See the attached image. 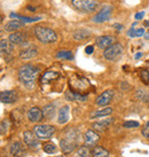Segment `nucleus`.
<instances>
[{"label":"nucleus","mask_w":149,"mask_h":157,"mask_svg":"<svg viewBox=\"0 0 149 157\" xmlns=\"http://www.w3.org/2000/svg\"><path fill=\"white\" fill-rule=\"evenodd\" d=\"M38 75H39V69L35 66L25 64L18 69V78L21 83L29 88L35 87V82Z\"/></svg>","instance_id":"obj_1"},{"label":"nucleus","mask_w":149,"mask_h":157,"mask_svg":"<svg viewBox=\"0 0 149 157\" xmlns=\"http://www.w3.org/2000/svg\"><path fill=\"white\" fill-rule=\"evenodd\" d=\"M36 38L43 44H51L57 39V36L55 31L46 28V26H36L35 28Z\"/></svg>","instance_id":"obj_2"},{"label":"nucleus","mask_w":149,"mask_h":157,"mask_svg":"<svg viewBox=\"0 0 149 157\" xmlns=\"http://www.w3.org/2000/svg\"><path fill=\"white\" fill-rule=\"evenodd\" d=\"M71 4L74 8L85 12V13L94 12L95 9H97V6H99V4L94 0H71Z\"/></svg>","instance_id":"obj_3"},{"label":"nucleus","mask_w":149,"mask_h":157,"mask_svg":"<svg viewBox=\"0 0 149 157\" xmlns=\"http://www.w3.org/2000/svg\"><path fill=\"white\" fill-rule=\"evenodd\" d=\"M33 132L40 140H46L55 133V127L52 125H37L33 128Z\"/></svg>","instance_id":"obj_4"},{"label":"nucleus","mask_w":149,"mask_h":157,"mask_svg":"<svg viewBox=\"0 0 149 157\" xmlns=\"http://www.w3.org/2000/svg\"><path fill=\"white\" fill-rule=\"evenodd\" d=\"M123 52V47L120 44H113L111 46H109L108 48L105 49L103 53V56L105 60H109V61H115L117 57H119V55Z\"/></svg>","instance_id":"obj_5"},{"label":"nucleus","mask_w":149,"mask_h":157,"mask_svg":"<svg viewBox=\"0 0 149 157\" xmlns=\"http://www.w3.org/2000/svg\"><path fill=\"white\" fill-rule=\"evenodd\" d=\"M111 13H113V6H105L99 10V13L93 17V21L95 23H102L110 20V16H111Z\"/></svg>","instance_id":"obj_6"},{"label":"nucleus","mask_w":149,"mask_h":157,"mask_svg":"<svg viewBox=\"0 0 149 157\" xmlns=\"http://www.w3.org/2000/svg\"><path fill=\"white\" fill-rule=\"evenodd\" d=\"M39 138L36 134H33L30 131H25L23 133V140H24V144L30 147V148H37L39 146Z\"/></svg>","instance_id":"obj_7"},{"label":"nucleus","mask_w":149,"mask_h":157,"mask_svg":"<svg viewBox=\"0 0 149 157\" xmlns=\"http://www.w3.org/2000/svg\"><path fill=\"white\" fill-rule=\"evenodd\" d=\"M113 96H114V91L113 90H107L101 95L97 96V100H95V103L97 105H100V107H105V105H109Z\"/></svg>","instance_id":"obj_8"},{"label":"nucleus","mask_w":149,"mask_h":157,"mask_svg":"<svg viewBox=\"0 0 149 157\" xmlns=\"http://www.w3.org/2000/svg\"><path fill=\"white\" fill-rule=\"evenodd\" d=\"M17 99V93L14 91H2L0 93V100L2 103H14Z\"/></svg>","instance_id":"obj_9"},{"label":"nucleus","mask_w":149,"mask_h":157,"mask_svg":"<svg viewBox=\"0 0 149 157\" xmlns=\"http://www.w3.org/2000/svg\"><path fill=\"white\" fill-rule=\"evenodd\" d=\"M9 151H10V155L14 157H22L24 155V153H25L24 147H23V144L20 141H14V142H12Z\"/></svg>","instance_id":"obj_10"},{"label":"nucleus","mask_w":149,"mask_h":157,"mask_svg":"<svg viewBox=\"0 0 149 157\" xmlns=\"http://www.w3.org/2000/svg\"><path fill=\"white\" fill-rule=\"evenodd\" d=\"M43 117H44V113L39 108H37V107H33V108H31L28 111V118L30 119L31 122L39 123L43 121Z\"/></svg>","instance_id":"obj_11"},{"label":"nucleus","mask_w":149,"mask_h":157,"mask_svg":"<svg viewBox=\"0 0 149 157\" xmlns=\"http://www.w3.org/2000/svg\"><path fill=\"white\" fill-rule=\"evenodd\" d=\"M99 139H100L99 134L95 133L94 131H92V130H88V131L85 133V135H84V141H85V144L88 146V147L94 146V144L99 141Z\"/></svg>","instance_id":"obj_12"},{"label":"nucleus","mask_w":149,"mask_h":157,"mask_svg":"<svg viewBox=\"0 0 149 157\" xmlns=\"http://www.w3.org/2000/svg\"><path fill=\"white\" fill-rule=\"evenodd\" d=\"M60 146H61V150L63 153L70 154L74 149V147H76V144H74V140L64 138V139H62L61 141H60Z\"/></svg>","instance_id":"obj_13"},{"label":"nucleus","mask_w":149,"mask_h":157,"mask_svg":"<svg viewBox=\"0 0 149 157\" xmlns=\"http://www.w3.org/2000/svg\"><path fill=\"white\" fill-rule=\"evenodd\" d=\"M114 37H111V36H101L97 39V46L100 48H108L109 46L114 44Z\"/></svg>","instance_id":"obj_14"},{"label":"nucleus","mask_w":149,"mask_h":157,"mask_svg":"<svg viewBox=\"0 0 149 157\" xmlns=\"http://www.w3.org/2000/svg\"><path fill=\"white\" fill-rule=\"evenodd\" d=\"M24 40H25V36L23 35L22 32L15 31V32H12L9 35V41L13 45H21L23 44Z\"/></svg>","instance_id":"obj_15"},{"label":"nucleus","mask_w":149,"mask_h":157,"mask_svg":"<svg viewBox=\"0 0 149 157\" xmlns=\"http://www.w3.org/2000/svg\"><path fill=\"white\" fill-rule=\"evenodd\" d=\"M69 109H70L69 105H64L60 109V111H59V119H57L59 124H66L69 121Z\"/></svg>","instance_id":"obj_16"},{"label":"nucleus","mask_w":149,"mask_h":157,"mask_svg":"<svg viewBox=\"0 0 149 157\" xmlns=\"http://www.w3.org/2000/svg\"><path fill=\"white\" fill-rule=\"evenodd\" d=\"M37 54H38V51H37V48L36 47H28L25 48L24 51L20 53V56L21 59H24V60H29V59H32V57L37 56Z\"/></svg>","instance_id":"obj_17"},{"label":"nucleus","mask_w":149,"mask_h":157,"mask_svg":"<svg viewBox=\"0 0 149 157\" xmlns=\"http://www.w3.org/2000/svg\"><path fill=\"white\" fill-rule=\"evenodd\" d=\"M113 122V118H108V119H105V121H101V122H97V123H94L92 125V127L95 130V131H99V132H103L105 131L108 126L110 125V123Z\"/></svg>","instance_id":"obj_18"},{"label":"nucleus","mask_w":149,"mask_h":157,"mask_svg":"<svg viewBox=\"0 0 149 157\" xmlns=\"http://www.w3.org/2000/svg\"><path fill=\"white\" fill-rule=\"evenodd\" d=\"M60 77V75L57 74V72H54V71H46L44 75H43V77H41V83L43 84H48L53 80H55Z\"/></svg>","instance_id":"obj_19"},{"label":"nucleus","mask_w":149,"mask_h":157,"mask_svg":"<svg viewBox=\"0 0 149 157\" xmlns=\"http://www.w3.org/2000/svg\"><path fill=\"white\" fill-rule=\"evenodd\" d=\"M21 26H22V23L16 20V21H9V22H7L5 24L4 29L6 31H8V32H15Z\"/></svg>","instance_id":"obj_20"},{"label":"nucleus","mask_w":149,"mask_h":157,"mask_svg":"<svg viewBox=\"0 0 149 157\" xmlns=\"http://www.w3.org/2000/svg\"><path fill=\"white\" fill-rule=\"evenodd\" d=\"M92 156L93 157H109V151L105 149L103 147H94L92 150Z\"/></svg>","instance_id":"obj_21"},{"label":"nucleus","mask_w":149,"mask_h":157,"mask_svg":"<svg viewBox=\"0 0 149 157\" xmlns=\"http://www.w3.org/2000/svg\"><path fill=\"white\" fill-rule=\"evenodd\" d=\"M113 113V109L111 108H105V109L101 110H97L94 113H91V118L94 119V118H99V117H105V116H108L110 113Z\"/></svg>","instance_id":"obj_22"},{"label":"nucleus","mask_w":149,"mask_h":157,"mask_svg":"<svg viewBox=\"0 0 149 157\" xmlns=\"http://www.w3.org/2000/svg\"><path fill=\"white\" fill-rule=\"evenodd\" d=\"M0 48H1V54L2 55H8L9 53H12L13 51V46L9 44L7 40L1 39V43H0Z\"/></svg>","instance_id":"obj_23"},{"label":"nucleus","mask_w":149,"mask_h":157,"mask_svg":"<svg viewBox=\"0 0 149 157\" xmlns=\"http://www.w3.org/2000/svg\"><path fill=\"white\" fill-rule=\"evenodd\" d=\"M90 37V32L87 30H84V29H80V30H77L74 33V40H84Z\"/></svg>","instance_id":"obj_24"},{"label":"nucleus","mask_w":149,"mask_h":157,"mask_svg":"<svg viewBox=\"0 0 149 157\" xmlns=\"http://www.w3.org/2000/svg\"><path fill=\"white\" fill-rule=\"evenodd\" d=\"M77 156L79 157H93L92 156V150L90 149L88 146H84L77 150Z\"/></svg>","instance_id":"obj_25"},{"label":"nucleus","mask_w":149,"mask_h":157,"mask_svg":"<svg viewBox=\"0 0 149 157\" xmlns=\"http://www.w3.org/2000/svg\"><path fill=\"white\" fill-rule=\"evenodd\" d=\"M66 98L70 101H85V99H86V96H83L80 94L74 93V92H67Z\"/></svg>","instance_id":"obj_26"},{"label":"nucleus","mask_w":149,"mask_h":157,"mask_svg":"<svg viewBox=\"0 0 149 157\" xmlns=\"http://www.w3.org/2000/svg\"><path fill=\"white\" fill-rule=\"evenodd\" d=\"M10 17L13 18H16V20H20V21H22V22H28V23H32V22H36V21H39L40 17H23V16H18L16 14L12 13L10 14Z\"/></svg>","instance_id":"obj_27"},{"label":"nucleus","mask_w":149,"mask_h":157,"mask_svg":"<svg viewBox=\"0 0 149 157\" xmlns=\"http://www.w3.org/2000/svg\"><path fill=\"white\" fill-rule=\"evenodd\" d=\"M57 59H62V60H72L74 59V54L69 51H61V52L56 53Z\"/></svg>","instance_id":"obj_28"},{"label":"nucleus","mask_w":149,"mask_h":157,"mask_svg":"<svg viewBox=\"0 0 149 157\" xmlns=\"http://www.w3.org/2000/svg\"><path fill=\"white\" fill-rule=\"evenodd\" d=\"M145 33V30H143V28H139V29H134V28H132L131 30L128 31V36L130 37H141V36H143Z\"/></svg>","instance_id":"obj_29"},{"label":"nucleus","mask_w":149,"mask_h":157,"mask_svg":"<svg viewBox=\"0 0 149 157\" xmlns=\"http://www.w3.org/2000/svg\"><path fill=\"white\" fill-rule=\"evenodd\" d=\"M43 113H44V117L52 118L53 115H54V107L53 105H46L43 109Z\"/></svg>","instance_id":"obj_30"},{"label":"nucleus","mask_w":149,"mask_h":157,"mask_svg":"<svg viewBox=\"0 0 149 157\" xmlns=\"http://www.w3.org/2000/svg\"><path fill=\"white\" fill-rule=\"evenodd\" d=\"M43 149H44L45 153L53 154V153H55V150H56V147H55V146H54L53 144H46L44 147H43Z\"/></svg>","instance_id":"obj_31"},{"label":"nucleus","mask_w":149,"mask_h":157,"mask_svg":"<svg viewBox=\"0 0 149 157\" xmlns=\"http://www.w3.org/2000/svg\"><path fill=\"white\" fill-rule=\"evenodd\" d=\"M140 78L145 84H149V72L148 70H142L140 72Z\"/></svg>","instance_id":"obj_32"},{"label":"nucleus","mask_w":149,"mask_h":157,"mask_svg":"<svg viewBox=\"0 0 149 157\" xmlns=\"http://www.w3.org/2000/svg\"><path fill=\"white\" fill-rule=\"evenodd\" d=\"M123 126L125 128H132V127H138L139 126V123L138 122H133V121H128V122H125L123 124Z\"/></svg>","instance_id":"obj_33"},{"label":"nucleus","mask_w":149,"mask_h":157,"mask_svg":"<svg viewBox=\"0 0 149 157\" xmlns=\"http://www.w3.org/2000/svg\"><path fill=\"white\" fill-rule=\"evenodd\" d=\"M142 135H143L145 138H147V139H149V121L146 123L145 127L142 128Z\"/></svg>","instance_id":"obj_34"},{"label":"nucleus","mask_w":149,"mask_h":157,"mask_svg":"<svg viewBox=\"0 0 149 157\" xmlns=\"http://www.w3.org/2000/svg\"><path fill=\"white\" fill-rule=\"evenodd\" d=\"M7 126H8L7 122H6V121H2V122H1V134H5V130L7 131V128H6Z\"/></svg>","instance_id":"obj_35"},{"label":"nucleus","mask_w":149,"mask_h":157,"mask_svg":"<svg viewBox=\"0 0 149 157\" xmlns=\"http://www.w3.org/2000/svg\"><path fill=\"white\" fill-rule=\"evenodd\" d=\"M145 16V12H140V13L136 14V20H141V18Z\"/></svg>","instance_id":"obj_36"},{"label":"nucleus","mask_w":149,"mask_h":157,"mask_svg":"<svg viewBox=\"0 0 149 157\" xmlns=\"http://www.w3.org/2000/svg\"><path fill=\"white\" fill-rule=\"evenodd\" d=\"M93 51H94L93 46H87V47H86V49H85V52L87 53V54H92Z\"/></svg>","instance_id":"obj_37"},{"label":"nucleus","mask_w":149,"mask_h":157,"mask_svg":"<svg viewBox=\"0 0 149 157\" xmlns=\"http://www.w3.org/2000/svg\"><path fill=\"white\" fill-rule=\"evenodd\" d=\"M115 28H117V29H118V30H122V25H120V24H115Z\"/></svg>","instance_id":"obj_38"},{"label":"nucleus","mask_w":149,"mask_h":157,"mask_svg":"<svg viewBox=\"0 0 149 157\" xmlns=\"http://www.w3.org/2000/svg\"><path fill=\"white\" fill-rule=\"evenodd\" d=\"M140 57H141V53H138L136 55V59H140Z\"/></svg>","instance_id":"obj_39"},{"label":"nucleus","mask_w":149,"mask_h":157,"mask_svg":"<svg viewBox=\"0 0 149 157\" xmlns=\"http://www.w3.org/2000/svg\"><path fill=\"white\" fill-rule=\"evenodd\" d=\"M55 157H62V156H55Z\"/></svg>","instance_id":"obj_40"},{"label":"nucleus","mask_w":149,"mask_h":157,"mask_svg":"<svg viewBox=\"0 0 149 157\" xmlns=\"http://www.w3.org/2000/svg\"><path fill=\"white\" fill-rule=\"evenodd\" d=\"M76 157H79V156H77V155H76Z\"/></svg>","instance_id":"obj_41"},{"label":"nucleus","mask_w":149,"mask_h":157,"mask_svg":"<svg viewBox=\"0 0 149 157\" xmlns=\"http://www.w3.org/2000/svg\"><path fill=\"white\" fill-rule=\"evenodd\" d=\"M148 107H149V105H148Z\"/></svg>","instance_id":"obj_42"}]
</instances>
